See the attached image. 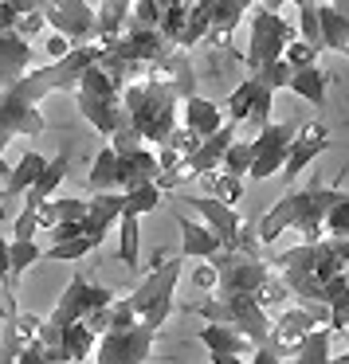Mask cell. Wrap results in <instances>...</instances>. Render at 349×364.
Masks as SVG:
<instances>
[{"instance_id":"cell-1","label":"cell","mask_w":349,"mask_h":364,"mask_svg":"<svg viewBox=\"0 0 349 364\" xmlns=\"http://www.w3.org/2000/svg\"><path fill=\"white\" fill-rule=\"evenodd\" d=\"M98 55H103V43H79L63 59H51V63L28 71L12 87H0V173L4 176H9V165H4L9 141L12 137H40L48 129V118L40 114V102L48 95H59V90H75L79 75L87 67H95Z\"/></svg>"},{"instance_id":"cell-2","label":"cell","mask_w":349,"mask_h":364,"mask_svg":"<svg viewBox=\"0 0 349 364\" xmlns=\"http://www.w3.org/2000/svg\"><path fill=\"white\" fill-rule=\"evenodd\" d=\"M341 196H345V192H341L338 184H318V181L306 184V188H298V192H286L271 212L259 215V243L271 247V243H278L286 231H298L302 243L325 239L322 235L325 231V212H330Z\"/></svg>"},{"instance_id":"cell-3","label":"cell","mask_w":349,"mask_h":364,"mask_svg":"<svg viewBox=\"0 0 349 364\" xmlns=\"http://www.w3.org/2000/svg\"><path fill=\"white\" fill-rule=\"evenodd\" d=\"M267 262L283 274L286 290L302 301H318L322 286L333 274H341V239H318V243H298L286 251H271Z\"/></svg>"},{"instance_id":"cell-4","label":"cell","mask_w":349,"mask_h":364,"mask_svg":"<svg viewBox=\"0 0 349 364\" xmlns=\"http://www.w3.org/2000/svg\"><path fill=\"white\" fill-rule=\"evenodd\" d=\"M122 106H126V114H130V126H134L137 134H142V141L153 145V149L165 145L169 134L181 126V98H177L173 90L150 82V79L130 82V87L122 90Z\"/></svg>"},{"instance_id":"cell-5","label":"cell","mask_w":349,"mask_h":364,"mask_svg":"<svg viewBox=\"0 0 349 364\" xmlns=\"http://www.w3.org/2000/svg\"><path fill=\"white\" fill-rule=\"evenodd\" d=\"M181 278H184V255H173V259H161L157 267L150 270V278H142V282L126 294L134 317L142 325H150L153 333H161V325L173 314L177 282H181Z\"/></svg>"},{"instance_id":"cell-6","label":"cell","mask_w":349,"mask_h":364,"mask_svg":"<svg viewBox=\"0 0 349 364\" xmlns=\"http://www.w3.org/2000/svg\"><path fill=\"white\" fill-rule=\"evenodd\" d=\"M75 106H79L83 118L106 137L118 134L122 126H130V114H126V106H122V90L114 87L110 75L98 63L79 75V82H75Z\"/></svg>"},{"instance_id":"cell-7","label":"cell","mask_w":349,"mask_h":364,"mask_svg":"<svg viewBox=\"0 0 349 364\" xmlns=\"http://www.w3.org/2000/svg\"><path fill=\"white\" fill-rule=\"evenodd\" d=\"M189 314H200L204 321H220L239 329L244 337H251L255 348L267 345V333H271V314L251 298V294H212L208 301L192 306L189 301Z\"/></svg>"},{"instance_id":"cell-8","label":"cell","mask_w":349,"mask_h":364,"mask_svg":"<svg viewBox=\"0 0 349 364\" xmlns=\"http://www.w3.org/2000/svg\"><path fill=\"white\" fill-rule=\"evenodd\" d=\"M322 325H330V309H325L322 301L294 298V301H286V306L271 317V333H267V345H263V348H271L278 360H286V356L298 353V345L306 341V333L322 329Z\"/></svg>"},{"instance_id":"cell-9","label":"cell","mask_w":349,"mask_h":364,"mask_svg":"<svg viewBox=\"0 0 349 364\" xmlns=\"http://www.w3.org/2000/svg\"><path fill=\"white\" fill-rule=\"evenodd\" d=\"M294 36H298V32H294L278 12H271V9H263V4H259V9L251 12V28H247V51H244L247 71H259L263 63L283 59L286 43H291Z\"/></svg>"},{"instance_id":"cell-10","label":"cell","mask_w":349,"mask_h":364,"mask_svg":"<svg viewBox=\"0 0 349 364\" xmlns=\"http://www.w3.org/2000/svg\"><path fill=\"white\" fill-rule=\"evenodd\" d=\"M114 301V294L106 290V286H98V282H90L87 274H75L71 282H67V290L59 294V301H56V309H51L43 321L51 325V329H59L63 333L71 321H83V317L90 314V309H98V306H110Z\"/></svg>"},{"instance_id":"cell-11","label":"cell","mask_w":349,"mask_h":364,"mask_svg":"<svg viewBox=\"0 0 349 364\" xmlns=\"http://www.w3.org/2000/svg\"><path fill=\"white\" fill-rule=\"evenodd\" d=\"M153 341H157V333L142 321L126 325V329H106L95 345V364H145L153 353Z\"/></svg>"},{"instance_id":"cell-12","label":"cell","mask_w":349,"mask_h":364,"mask_svg":"<svg viewBox=\"0 0 349 364\" xmlns=\"http://www.w3.org/2000/svg\"><path fill=\"white\" fill-rule=\"evenodd\" d=\"M294 129H298V126L271 122V126H263L259 134H255V141H251V168H247L251 181H271V176L283 173L286 153H291V141H294Z\"/></svg>"},{"instance_id":"cell-13","label":"cell","mask_w":349,"mask_h":364,"mask_svg":"<svg viewBox=\"0 0 349 364\" xmlns=\"http://www.w3.org/2000/svg\"><path fill=\"white\" fill-rule=\"evenodd\" d=\"M40 12L51 32L67 36L75 48L79 43H95V9L87 0H40Z\"/></svg>"},{"instance_id":"cell-14","label":"cell","mask_w":349,"mask_h":364,"mask_svg":"<svg viewBox=\"0 0 349 364\" xmlns=\"http://www.w3.org/2000/svg\"><path fill=\"white\" fill-rule=\"evenodd\" d=\"M177 204L192 208V212L204 220V228L220 239L224 251L236 247V235H239V228H244V215H239L231 204H224V200H216V196H204V192H200V196H192V192H177Z\"/></svg>"},{"instance_id":"cell-15","label":"cell","mask_w":349,"mask_h":364,"mask_svg":"<svg viewBox=\"0 0 349 364\" xmlns=\"http://www.w3.org/2000/svg\"><path fill=\"white\" fill-rule=\"evenodd\" d=\"M330 149V126L325 122H302L298 129H294V141H291V153H286V165H283V181H298L302 173H306L310 165H314L322 153Z\"/></svg>"},{"instance_id":"cell-16","label":"cell","mask_w":349,"mask_h":364,"mask_svg":"<svg viewBox=\"0 0 349 364\" xmlns=\"http://www.w3.org/2000/svg\"><path fill=\"white\" fill-rule=\"evenodd\" d=\"M145 79L157 82V87H165V90H173V95L181 98V102L197 95V71H192V55H189V48H169L165 55L157 59V63H150Z\"/></svg>"},{"instance_id":"cell-17","label":"cell","mask_w":349,"mask_h":364,"mask_svg":"<svg viewBox=\"0 0 349 364\" xmlns=\"http://www.w3.org/2000/svg\"><path fill=\"white\" fill-rule=\"evenodd\" d=\"M122 212H126V200L122 192H95L87 200V215H83V235L90 239L95 247H103V239L118 228Z\"/></svg>"},{"instance_id":"cell-18","label":"cell","mask_w":349,"mask_h":364,"mask_svg":"<svg viewBox=\"0 0 349 364\" xmlns=\"http://www.w3.org/2000/svg\"><path fill=\"white\" fill-rule=\"evenodd\" d=\"M32 63H36L32 40H24V36H16V32H0V87L20 82L32 71Z\"/></svg>"},{"instance_id":"cell-19","label":"cell","mask_w":349,"mask_h":364,"mask_svg":"<svg viewBox=\"0 0 349 364\" xmlns=\"http://www.w3.org/2000/svg\"><path fill=\"white\" fill-rule=\"evenodd\" d=\"M322 48L349 59V0H318Z\"/></svg>"},{"instance_id":"cell-20","label":"cell","mask_w":349,"mask_h":364,"mask_svg":"<svg viewBox=\"0 0 349 364\" xmlns=\"http://www.w3.org/2000/svg\"><path fill=\"white\" fill-rule=\"evenodd\" d=\"M130 12H134V0H98L95 12V43L110 48L130 24Z\"/></svg>"},{"instance_id":"cell-21","label":"cell","mask_w":349,"mask_h":364,"mask_svg":"<svg viewBox=\"0 0 349 364\" xmlns=\"http://www.w3.org/2000/svg\"><path fill=\"white\" fill-rule=\"evenodd\" d=\"M177 228H181V255L184 259H216V255L224 251L220 239H216L200 220H189V215L177 212Z\"/></svg>"},{"instance_id":"cell-22","label":"cell","mask_w":349,"mask_h":364,"mask_svg":"<svg viewBox=\"0 0 349 364\" xmlns=\"http://www.w3.org/2000/svg\"><path fill=\"white\" fill-rule=\"evenodd\" d=\"M236 141V126L231 122H224L216 134H208V137H200V149L189 157V168H192V176H200V173H212V168H220V161H224V149Z\"/></svg>"},{"instance_id":"cell-23","label":"cell","mask_w":349,"mask_h":364,"mask_svg":"<svg viewBox=\"0 0 349 364\" xmlns=\"http://www.w3.org/2000/svg\"><path fill=\"white\" fill-rule=\"evenodd\" d=\"M197 341L208 348V353H231V356H251V353H255L251 337H244L239 329L220 325V321H208L204 329L197 333Z\"/></svg>"},{"instance_id":"cell-24","label":"cell","mask_w":349,"mask_h":364,"mask_svg":"<svg viewBox=\"0 0 349 364\" xmlns=\"http://www.w3.org/2000/svg\"><path fill=\"white\" fill-rule=\"evenodd\" d=\"M224 122H228V118H224V110L212 102V98L192 95V98H184V102H181V126H189L192 134H200V137L216 134Z\"/></svg>"},{"instance_id":"cell-25","label":"cell","mask_w":349,"mask_h":364,"mask_svg":"<svg viewBox=\"0 0 349 364\" xmlns=\"http://www.w3.org/2000/svg\"><path fill=\"white\" fill-rule=\"evenodd\" d=\"M161 165H157V149L153 145H142L134 149L130 157H118V176H122V192L134 188V184H145V181H157Z\"/></svg>"},{"instance_id":"cell-26","label":"cell","mask_w":349,"mask_h":364,"mask_svg":"<svg viewBox=\"0 0 349 364\" xmlns=\"http://www.w3.org/2000/svg\"><path fill=\"white\" fill-rule=\"evenodd\" d=\"M67 168H71V153L63 149V153H56V157H51L48 165H43V173L36 176V184L24 192V204H28V208H40L43 200H51V196H56V188L63 184Z\"/></svg>"},{"instance_id":"cell-27","label":"cell","mask_w":349,"mask_h":364,"mask_svg":"<svg viewBox=\"0 0 349 364\" xmlns=\"http://www.w3.org/2000/svg\"><path fill=\"white\" fill-rule=\"evenodd\" d=\"M87 188L90 192H122V176H118V153L114 145H103L87 173Z\"/></svg>"},{"instance_id":"cell-28","label":"cell","mask_w":349,"mask_h":364,"mask_svg":"<svg viewBox=\"0 0 349 364\" xmlns=\"http://www.w3.org/2000/svg\"><path fill=\"white\" fill-rule=\"evenodd\" d=\"M43 165H48V157H40L36 149H28L24 157L9 168V176H4V192H9V196H24V192L36 184V176L43 173Z\"/></svg>"},{"instance_id":"cell-29","label":"cell","mask_w":349,"mask_h":364,"mask_svg":"<svg viewBox=\"0 0 349 364\" xmlns=\"http://www.w3.org/2000/svg\"><path fill=\"white\" fill-rule=\"evenodd\" d=\"M197 181H200V188H204V196H216V200H224V204H231V208L244 200V176H231V173H224V168H212V173H200Z\"/></svg>"},{"instance_id":"cell-30","label":"cell","mask_w":349,"mask_h":364,"mask_svg":"<svg viewBox=\"0 0 349 364\" xmlns=\"http://www.w3.org/2000/svg\"><path fill=\"white\" fill-rule=\"evenodd\" d=\"M95 345H98V333L90 329L87 321H71V325L63 329V353H67V364H71V360H90Z\"/></svg>"},{"instance_id":"cell-31","label":"cell","mask_w":349,"mask_h":364,"mask_svg":"<svg viewBox=\"0 0 349 364\" xmlns=\"http://www.w3.org/2000/svg\"><path fill=\"white\" fill-rule=\"evenodd\" d=\"M40 259H43V247H36V239H9V282L20 286L28 267H36Z\"/></svg>"},{"instance_id":"cell-32","label":"cell","mask_w":349,"mask_h":364,"mask_svg":"<svg viewBox=\"0 0 349 364\" xmlns=\"http://www.w3.org/2000/svg\"><path fill=\"white\" fill-rule=\"evenodd\" d=\"M286 87H291L298 98L314 102V106H322V102H325V71H322L318 63H314V67H302V71H294Z\"/></svg>"},{"instance_id":"cell-33","label":"cell","mask_w":349,"mask_h":364,"mask_svg":"<svg viewBox=\"0 0 349 364\" xmlns=\"http://www.w3.org/2000/svg\"><path fill=\"white\" fill-rule=\"evenodd\" d=\"M137 220L142 215H134V212H122V220H118V259H122V267H130V274L137 270V243H142V235H137Z\"/></svg>"},{"instance_id":"cell-34","label":"cell","mask_w":349,"mask_h":364,"mask_svg":"<svg viewBox=\"0 0 349 364\" xmlns=\"http://www.w3.org/2000/svg\"><path fill=\"white\" fill-rule=\"evenodd\" d=\"M330 348H333V333L322 325V329L306 333V341L294 353V364H330V356H333Z\"/></svg>"},{"instance_id":"cell-35","label":"cell","mask_w":349,"mask_h":364,"mask_svg":"<svg viewBox=\"0 0 349 364\" xmlns=\"http://www.w3.org/2000/svg\"><path fill=\"white\" fill-rule=\"evenodd\" d=\"M161 196H165V192L157 188V181L134 184V188L122 192V200H126V212H134V215H150V212H157V208H161Z\"/></svg>"},{"instance_id":"cell-36","label":"cell","mask_w":349,"mask_h":364,"mask_svg":"<svg viewBox=\"0 0 349 364\" xmlns=\"http://www.w3.org/2000/svg\"><path fill=\"white\" fill-rule=\"evenodd\" d=\"M251 98H255V79L247 75V79H244V82H239V87L228 95V114H224V118H228L231 126H244L247 114H251Z\"/></svg>"},{"instance_id":"cell-37","label":"cell","mask_w":349,"mask_h":364,"mask_svg":"<svg viewBox=\"0 0 349 364\" xmlns=\"http://www.w3.org/2000/svg\"><path fill=\"white\" fill-rule=\"evenodd\" d=\"M298 9V40H306V43H314L318 51H325L322 48V24H318V0H302V4H294Z\"/></svg>"},{"instance_id":"cell-38","label":"cell","mask_w":349,"mask_h":364,"mask_svg":"<svg viewBox=\"0 0 349 364\" xmlns=\"http://www.w3.org/2000/svg\"><path fill=\"white\" fill-rule=\"evenodd\" d=\"M90 251H98V247L90 243L87 235H79V239H67V243H56L51 251H43V259H51V262H79V259H87Z\"/></svg>"},{"instance_id":"cell-39","label":"cell","mask_w":349,"mask_h":364,"mask_svg":"<svg viewBox=\"0 0 349 364\" xmlns=\"http://www.w3.org/2000/svg\"><path fill=\"white\" fill-rule=\"evenodd\" d=\"M271 110H275V90L263 87L259 79H255V98H251V114H247V122L251 126H271Z\"/></svg>"},{"instance_id":"cell-40","label":"cell","mask_w":349,"mask_h":364,"mask_svg":"<svg viewBox=\"0 0 349 364\" xmlns=\"http://www.w3.org/2000/svg\"><path fill=\"white\" fill-rule=\"evenodd\" d=\"M220 168L231 176H247V168H251V141H231L228 149H224Z\"/></svg>"},{"instance_id":"cell-41","label":"cell","mask_w":349,"mask_h":364,"mask_svg":"<svg viewBox=\"0 0 349 364\" xmlns=\"http://www.w3.org/2000/svg\"><path fill=\"white\" fill-rule=\"evenodd\" d=\"M291 75H294V67L286 63V59H275V63H263L259 71H251V79H259L263 87H271V90H286Z\"/></svg>"},{"instance_id":"cell-42","label":"cell","mask_w":349,"mask_h":364,"mask_svg":"<svg viewBox=\"0 0 349 364\" xmlns=\"http://www.w3.org/2000/svg\"><path fill=\"white\" fill-rule=\"evenodd\" d=\"M283 59H286V63L294 67V71H302V67H314L318 59H322V51H318L314 43H306V40H298V36H294V40L286 43Z\"/></svg>"},{"instance_id":"cell-43","label":"cell","mask_w":349,"mask_h":364,"mask_svg":"<svg viewBox=\"0 0 349 364\" xmlns=\"http://www.w3.org/2000/svg\"><path fill=\"white\" fill-rule=\"evenodd\" d=\"M325 231L330 239H349V192L325 212Z\"/></svg>"},{"instance_id":"cell-44","label":"cell","mask_w":349,"mask_h":364,"mask_svg":"<svg viewBox=\"0 0 349 364\" xmlns=\"http://www.w3.org/2000/svg\"><path fill=\"white\" fill-rule=\"evenodd\" d=\"M157 149H161V145H157ZM165 149H173V153H177V157H184V161H189V157H192V153H197V149H200V134H192V129H189V126H177V129H173V134H169V141H165Z\"/></svg>"},{"instance_id":"cell-45","label":"cell","mask_w":349,"mask_h":364,"mask_svg":"<svg viewBox=\"0 0 349 364\" xmlns=\"http://www.w3.org/2000/svg\"><path fill=\"white\" fill-rule=\"evenodd\" d=\"M12 32H16V36H24V40H32V36L48 32V20H43V12H40V9L20 12V16H16V28H12Z\"/></svg>"},{"instance_id":"cell-46","label":"cell","mask_w":349,"mask_h":364,"mask_svg":"<svg viewBox=\"0 0 349 364\" xmlns=\"http://www.w3.org/2000/svg\"><path fill=\"white\" fill-rule=\"evenodd\" d=\"M36 231H40V215H36V208H20V215L12 220V239H36Z\"/></svg>"},{"instance_id":"cell-47","label":"cell","mask_w":349,"mask_h":364,"mask_svg":"<svg viewBox=\"0 0 349 364\" xmlns=\"http://www.w3.org/2000/svg\"><path fill=\"white\" fill-rule=\"evenodd\" d=\"M110 145H114V153H118V157H130V153L134 149H142V134H137L134 126H122L118 134H110Z\"/></svg>"},{"instance_id":"cell-48","label":"cell","mask_w":349,"mask_h":364,"mask_svg":"<svg viewBox=\"0 0 349 364\" xmlns=\"http://www.w3.org/2000/svg\"><path fill=\"white\" fill-rule=\"evenodd\" d=\"M51 204H56V220H83L87 215V200H75V196H51Z\"/></svg>"},{"instance_id":"cell-49","label":"cell","mask_w":349,"mask_h":364,"mask_svg":"<svg viewBox=\"0 0 349 364\" xmlns=\"http://www.w3.org/2000/svg\"><path fill=\"white\" fill-rule=\"evenodd\" d=\"M189 282L197 286V290H208V294H216V282H220V274H216V262L212 259H204L197 270L189 274Z\"/></svg>"},{"instance_id":"cell-50","label":"cell","mask_w":349,"mask_h":364,"mask_svg":"<svg viewBox=\"0 0 349 364\" xmlns=\"http://www.w3.org/2000/svg\"><path fill=\"white\" fill-rule=\"evenodd\" d=\"M345 294H349V274L341 270V274H333L330 282L322 286V294H318V301H322V306H333V301H338V298H345Z\"/></svg>"},{"instance_id":"cell-51","label":"cell","mask_w":349,"mask_h":364,"mask_svg":"<svg viewBox=\"0 0 349 364\" xmlns=\"http://www.w3.org/2000/svg\"><path fill=\"white\" fill-rule=\"evenodd\" d=\"M71 48H75V43L67 40V36H59V32H51L48 40H43V55H48V59H63Z\"/></svg>"},{"instance_id":"cell-52","label":"cell","mask_w":349,"mask_h":364,"mask_svg":"<svg viewBox=\"0 0 349 364\" xmlns=\"http://www.w3.org/2000/svg\"><path fill=\"white\" fill-rule=\"evenodd\" d=\"M51 235H56V243H67V239H79L83 235V220H63L51 228Z\"/></svg>"},{"instance_id":"cell-53","label":"cell","mask_w":349,"mask_h":364,"mask_svg":"<svg viewBox=\"0 0 349 364\" xmlns=\"http://www.w3.org/2000/svg\"><path fill=\"white\" fill-rule=\"evenodd\" d=\"M247 364H283V360H278V356L271 353V348H255V353L247 356Z\"/></svg>"},{"instance_id":"cell-54","label":"cell","mask_w":349,"mask_h":364,"mask_svg":"<svg viewBox=\"0 0 349 364\" xmlns=\"http://www.w3.org/2000/svg\"><path fill=\"white\" fill-rule=\"evenodd\" d=\"M0 278H9V239L0 235Z\"/></svg>"},{"instance_id":"cell-55","label":"cell","mask_w":349,"mask_h":364,"mask_svg":"<svg viewBox=\"0 0 349 364\" xmlns=\"http://www.w3.org/2000/svg\"><path fill=\"white\" fill-rule=\"evenodd\" d=\"M212 364H247V356H231V353H212Z\"/></svg>"},{"instance_id":"cell-56","label":"cell","mask_w":349,"mask_h":364,"mask_svg":"<svg viewBox=\"0 0 349 364\" xmlns=\"http://www.w3.org/2000/svg\"><path fill=\"white\" fill-rule=\"evenodd\" d=\"M4 220H9V192L0 188V223H4Z\"/></svg>"},{"instance_id":"cell-57","label":"cell","mask_w":349,"mask_h":364,"mask_svg":"<svg viewBox=\"0 0 349 364\" xmlns=\"http://www.w3.org/2000/svg\"><path fill=\"white\" fill-rule=\"evenodd\" d=\"M341 270L349 274V239H341Z\"/></svg>"},{"instance_id":"cell-58","label":"cell","mask_w":349,"mask_h":364,"mask_svg":"<svg viewBox=\"0 0 349 364\" xmlns=\"http://www.w3.org/2000/svg\"><path fill=\"white\" fill-rule=\"evenodd\" d=\"M330 364H349V353H341V356H330Z\"/></svg>"},{"instance_id":"cell-59","label":"cell","mask_w":349,"mask_h":364,"mask_svg":"<svg viewBox=\"0 0 349 364\" xmlns=\"http://www.w3.org/2000/svg\"><path fill=\"white\" fill-rule=\"evenodd\" d=\"M71 364H87V360H71Z\"/></svg>"}]
</instances>
